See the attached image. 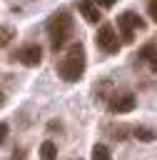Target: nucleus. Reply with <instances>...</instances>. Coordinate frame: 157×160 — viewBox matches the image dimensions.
I'll use <instances>...</instances> for the list:
<instances>
[{"label": "nucleus", "mask_w": 157, "mask_h": 160, "mask_svg": "<svg viewBox=\"0 0 157 160\" xmlns=\"http://www.w3.org/2000/svg\"><path fill=\"white\" fill-rule=\"evenodd\" d=\"M57 72L67 82H77L82 78V72H85V48L80 42H72L67 48V52L57 62Z\"/></svg>", "instance_id": "f257e3e1"}, {"label": "nucleus", "mask_w": 157, "mask_h": 160, "mask_svg": "<svg viewBox=\"0 0 157 160\" xmlns=\"http://www.w3.org/2000/svg\"><path fill=\"white\" fill-rule=\"evenodd\" d=\"M72 30H75V20L67 10H60L55 12L50 20H47V35H50V45L52 50H60L70 38H72Z\"/></svg>", "instance_id": "f03ea898"}, {"label": "nucleus", "mask_w": 157, "mask_h": 160, "mask_svg": "<svg viewBox=\"0 0 157 160\" xmlns=\"http://www.w3.org/2000/svg\"><path fill=\"white\" fill-rule=\"evenodd\" d=\"M137 28H145V20L137 15V12H132V10H125L122 15H117V30H120V38H122V42H132L135 38V30Z\"/></svg>", "instance_id": "7ed1b4c3"}, {"label": "nucleus", "mask_w": 157, "mask_h": 160, "mask_svg": "<svg viewBox=\"0 0 157 160\" xmlns=\"http://www.w3.org/2000/svg\"><path fill=\"white\" fill-rule=\"evenodd\" d=\"M95 40H97V48L100 50H105V52H117L120 50V40H117V32H115V28L112 25H102L100 30H97V35H95Z\"/></svg>", "instance_id": "20e7f679"}, {"label": "nucleus", "mask_w": 157, "mask_h": 160, "mask_svg": "<svg viewBox=\"0 0 157 160\" xmlns=\"http://www.w3.org/2000/svg\"><path fill=\"white\" fill-rule=\"evenodd\" d=\"M15 58H17L22 65H27V68H37V65L42 62V48H40L37 42H27V45H22V48L15 52Z\"/></svg>", "instance_id": "39448f33"}, {"label": "nucleus", "mask_w": 157, "mask_h": 160, "mask_svg": "<svg viewBox=\"0 0 157 160\" xmlns=\"http://www.w3.org/2000/svg\"><path fill=\"white\" fill-rule=\"evenodd\" d=\"M135 105H137V98L132 95V92H125V95H115L110 102H107V110L112 112V115H122V112H132L135 110Z\"/></svg>", "instance_id": "423d86ee"}, {"label": "nucleus", "mask_w": 157, "mask_h": 160, "mask_svg": "<svg viewBox=\"0 0 157 160\" xmlns=\"http://www.w3.org/2000/svg\"><path fill=\"white\" fill-rule=\"evenodd\" d=\"M80 12H82V18L87 20V22H97L102 15H100V5L95 2V0H82L80 2Z\"/></svg>", "instance_id": "0eeeda50"}, {"label": "nucleus", "mask_w": 157, "mask_h": 160, "mask_svg": "<svg viewBox=\"0 0 157 160\" xmlns=\"http://www.w3.org/2000/svg\"><path fill=\"white\" fill-rule=\"evenodd\" d=\"M137 58L145 60L152 72H157V45H152V42H150V45H142L140 52H137Z\"/></svg>", "instance_id": "6e6552de"}, {"label": "nucleus", "mask_w": 157, "mask_h": 160, "mask_svg": "<svg viewBox=\"0 0 157 160\" xmlns=\"http://www.w3.org/2000/svg\"><path fill=\"white\" fill-rule=\"evenodd\" d=\"M132 138L135 140H142V142H152V140H157V130L155 128H147V125H135L132 128Z\"/></svg>", "instance_id": "1a4fd4ad"}, {"label": "nucleus", "mask_w": 157, "mask_h": 160, "mask_svg": "<svg viewBox=\"0 0 157 160\" xmlns=\"http://www.w3.org/2000/svg\"><path fill=\"white\" fill-rule=\"evenodd\" d=\"M40 160H57V145L52 140H45L40 145Z\"/></svg>", "instance_id": "9d476101"}, {"label": "nucleus", "mask_w": 157, "mask_h": 160, "mask_svg": "<svg viewBox=\"0 0 157 160\" xmlns=\"http://www.w3.org/2000/svg\"><path fill=\"white\" fill-rule=\"evenodd\" d=\"M112 92V82L110 80H102L97 88H95V95H97V100H107V98H115V95H110Z\"/></svg>", "instance_id": "9b49d317"}, {"label": "nucleus", "mask_w": 157, "mask_h": 160, "mask_svg": "<svg viewBox=\"0 0 157 160\" xmlns=\"http://www.w3.org/2000/svg\"><path fill=\"white\" fill-rule=\"evenodd\" d=\"M92 160H112V152L107 150V145L97 142V145H92Z\"/></svg>", "instance_id": "f8f14e48"}, {"label": "nucleus", "mask_w": 157, "mask_h": 160, "mask_svg": "<svg viewBox=\"0 0 157 160\" xmlns=\"http://www.w3.org/2000/svg\"><path fill=\"white\" fill-rule=\"evenodd\" d=\"M12 38H15V28L12 25H0V48L10 45Z\"/></svg>", "instance_id": "ddd939ff"}, {"label": "nucleus", "mask_w": 157, "mask_h": 160, "mask_svg": "<svg viewBox=\"0 0 157 160\" xmlns=\"http://www.w3.org/2000/svg\"><path fill=\"white\" fill-rule=\"evenodd\" d=\"M112 135H115V140H127V135H132V128L130 125H115Z\"/></svg>", "instance_id": "4468645a"}, {"label": "nucleus", "mask_w": 157, "mask_h": 160, "mask_svg": "<svg viewBox=\"0 0 157 160\" xmlns=\"http://www.w3.org/2000/svg\"><path fill=\"white\" fill-rule=\"evenodd\" d=\"M147 12H150V18L157 22V0H150V2H147Z\"/></svg>", "instance_id": "2eb2a0df"}, {"label": "nucleus", "mask_w": 157, "mask_h": 160, "mask_svg": "<svg viewBox=\"0 0 157 160\" xmlns=\"http://www.w3.org/2000/svg\"><path fill=\"white\" fill-rule=\"evenodd\" d=\"M12 160H25V148H15L12 150Z\"/></svg>", "instance_id": "dca6fc26"}, {"label": "nucleus", "mask_w": 157, "mask_h": 160, "mask_svg": "<svg viewBox=\"0 0 157 160\" xmlns=\"http://www.w3.org/2000/svg\"><path fill=\"white\" fill-rule=\"evenodd\" d=\"M5 138H7V125H5V122H0V145L5 142Z\"/></svg>", "instance_id": "f3484780"}, {"label": "nucleus", "mask_w": 157, "mask_h": 160, "mask_svg": "<svg viewBox=\"0 0 157 160\" xmlns=\"http://www.w3.org/2000/svg\"><path fill=\"white\" fill-rule=\"evenodd\" d=\"M97 5H102V8H112L115 5V0H95Z\"/></svg>", "instance_id": "a211bd4d"}, {"label": "nucleus", "mask_w": 157, "mask_h": 160, "mask_svg": "<svg viewBox=\"0 0 157 160\" xmlns=\"http://www.w3.org/2000/svg\"><path fill=\"white\" fill-rule=\"evenodd\" d=\"M2 102H5V95H2V90H0V105H2Z\"/></svg>", "instance_id": "6ab92c4d"}]
</instances>
